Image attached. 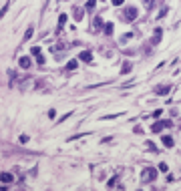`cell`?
Segmentation results:
<instances>
[{
	"label": "cell",
	"instance_id": "obj_1",
	"mask_svg": "<svg viewBox=\"0 0 181 191\" xmlns=\"http://www.w3.org/2000/svg\"><path fill=\"white\" fill-rule=\"evenodd\" d=\"M155 177H157V169H155V167H147V169L141 171V181H143V183L155 181Z\"/></svg>",
	"mask_w": 181,
	"mask_h": 191
},
{
	"label": "cell",
	"instance_id": "obj_2",
	"mask_svg": "<svg viewBox=\"0 0 181 191\" xmlns=\"http://www.w3.org/2000/svg\"><path fill=\"white\" fill-rule=\"evenodd\" d=\"M171 121H169V119H165V121H157V123H153L151 125V131H153V133H161V131L163 129H171Z\"/></svg>",
	"mask_w": 181,
	"mask_h": 191
},
{
	"label": "cell",
	"instance_id": "obj_3",
	"mask_svg": "<svg viewBox=\"0 0 181 191\" xmlns=\"http://www.w3.org/2000/svg\"><path fill=\"white\" fill-rule=\"evenodd\" d=\"M123 16H125L127 22H133V20L137 18V8H135V6H127V8L123 10Z\"/></svg>",
	"mask_w": 181,
	"mask_h": 191
},
{
	"label": "cell",
	"instance_id": "obj_4",
	"mask_svg": "<svg viewBox=\"0 0 181 191\" xmlns=\"http://www.w3.org/2000/svg\"><path fill=\"white\" fill-rule=\"evenodd\" d=\"M153 91L157 93V95H167V93L171 91V85H159V86H155Z\"/></svg>",
	"mask_w": 181,
	"mask_h": 191
},
{
	"label": "cell",
	"instance_id": "obj_5",
	"mask_svg": "<svg viewBox=\"0 0 181 191\" xmlns=\"http://www.w3.org/2000/svg\"><path fill=\"white\" fill-rule=\"evenodd\" d=\"M101 28H103V18H101V16H95V20H93V32H99Z\"/></svg>",
	"mask_w": 181,
	"mask_h": 191
},
{
	"label": "cell",
	"instance_id": "obj_6",
	"mask_svg": "<svg viewBox=\"0 0 181 191\" xmlns=\"http://www.w3.org/2000/svg\"><path fill=\"white\" fill-rule=\"evenodd\" d=\"M79 58L85 61V62H90V61H93V53H90V50H83V53L79 54Z\"/></svg>",
	"mask_w": 181,
	"mask_h": 191
},
{
	"label": "cell",
	"instance_id": "obj_7",
	"mask_svg": "<svg viewBox=\"0 0 181 191\" xmlns=\"http://www.w3.org/2000/svg\"><path fill=\"white\" fill-rule=\"evenodd\" d=\"M18 67L20 68H28L30 67V58L28 57H20L18 58Z\"/></svg>",
	"mask_w": 181,
	"mask_h": 191
},
{
	"label": "cell",
	"instance_id": "obj_8",
	"mask_svg": "<svg viewBox=\"0 0 181 191\" xmlns=\"http://www.w3.org/2000/svg\"><path fill=\"white\" fill-rule=\"evenodd\" d=\"M161 36H163V30H161V28H155V36L151 38V44H159Z\"/></svg>",
	"mask_w": 181,
	"mask_h": 191
},
{
	"label": "cell",
	"instance_id": "obj_9",
	"mask_svg": "<svg viewBox=\"0 0 181 191\" xmlns=\"http://www.w3.org/2000/svg\"><path fill=\"white\" fill-rule=\"evenodd\" d=\"M131 71H133V62L125 61L123 62V68H121V75H127V72H131Z\"/></svg>",
	"mask_w": 181,
	"mask_h": 191
},
{
	"label": "cell",
	"instance_id": "obj_10",
	"mask_svg": "<svg viewBox=\"0 0 181 191\" xmlns=\"http://www.w3.org/2000/svg\"><path fill=\"white\" fill-rule=\"evenodd\" d=\"M103 32H105L107 36H111V34H113V22H107L105 26H103Z\"/></svg>",
	"mask_w": 181,
	"mask_h": 191
},
{
	"label": "cell",
	"instance_id": "obj_11",
	"mask_svg": "<svg viewBox=\"0 0 181 191\" xmlns=\"http://www.w3.org/2000/svg\"><path fill=\"white\" fill-rule=\"evenodd\" d=\"M0 179H2V183H10L14 177H12V173H2V175H0Z\"/></svg>",
	"mask_w": 181,
	"mask_h": 191
},
{
	"label": "cell",
	"instance_id": "obj_12",
	"mask_svg": "<svg viewBox=\"0 0 181 191\" xmlns=\"http://www.w3.org/2000/svg\"><path fill=\"white\" fill-rule=\"evenodd\" d=\"M161 141H163V145H165V147H173V139L169 137V135H163Z\"/></svg>",
	"mask_w": 181,
	"mask_h": 191
},
{
	"label": "cell",
	"instance_id": "obj_13",
	"mask_svg": "<svg viewBox=\"0 0 181 191\" xmlns=\"http://www.w3.org/2000/svg\"><path fill=\"white\" fill-rule=\"evenodd\" d=\"M117 185H119V177L115 175V177H111V179H109V183H107V187H117Z\"/></svg>",
	"mask_w": 181,
	"mask_h": 191
},
{
	"label": "cell",
	"instance_id": "obj_14",
	"mask_svg": "<svg viewBox=\"0 0 181 191\" xmlns=\"http://www.w3.org/2000/svg\"><path fill=\"white\" fill-rule=\"evenodd\" d=\"M133 36H135V32H127V34H123V36H121V42H127V40H131Z\"/></svg>",
	"mask_w": 181,
	"mask_h": 191
},
{
	"label": "cell",
	"instance_id": "obj_15",
	"mask_svg": "<svg viewBox=\"0 0 181 191\" xmlns=\"http://www.w3.org/2000/svg\"><path fill=\"white\" fill-rule=\"evenodd\" d=\"M75 20H83V8H75Z\"/></svg>",
	"mask_w": 181,
	"mask_h": 191
},
{
	"label": "cell",
	"instance_id": "obj_16",
	"mask_svg": "<svg viewBox=\"0 0 181 191\" xmlns=\"http://www.w3.org/2000/svg\"><path fill=\"white\" fill-rule=\"evenodd\" d=\"M67 68H68V71H75V68H76V61H75V58L67 62Z\"/></svg>",
	"mask_w": 181,
	"mask_h": 191
},
{
	"label": "cell",
	"instance_id": "obj_17",
	"mask_svg": "<svg viewBox=\"0 0 181 191\" xmlns=\"http://www.w3.org/2000/svg\"><path fill=\"white\" fill-rule=\"evenodd\" d=\"M65 22H67V14H61L58 16V26H65Z\"/></svg>",
	"mask_w": 181,
	"mask_h": 191
},
{
	"label": "cell",
	"instance_id": "obj_18",
	"mask_svg": "<svg viewBox=\"0 0 181 191\" xmlns=\"http://www.w3.org/2000/svg\"><path fill=\"white\" fill-rule=\"evenodd\" d=\"M95 4H97V0H89V2H87V10H93Z\"/></svg>",
	"mask_w": 181,
	"mask_h": 191
},
{
	"label": "cell",
	"instance_id": "obj_19",
	"mask_svg": "<svg viewBox=\"0 0 181 191\" xmlns=\"http://www.w3.org/2000/svg\"><path fill=\"white\" fill-rule=\"evenodd\" d=\"M32 32H34V30H32V26H30V28L26 30V34H24V40H30V36H32Z\"/></svg>",
	"mask_w": 181,
	"mask_h": 191
},
{
	"label": "cell",
	"instance_id": "obj_20",
	"mask_svg": "<svg viewBox=\"0 0 181 191\" xmlns=\"http://www.w3.org/2000/svg\"><path fill=\"white\" fill-rule=\"evenodd\" d=\"M153 2H155V0H143V4H145V8H151V6H153Z\"/></svg>",
	"mask_w": 181,
	"mask_h": 191
},
{
	"label": "cell",
	"instance_id": "obj_21",
	"mask_svg": "<svg viewBox=\"0 0 181 191\" xmlns=\"http://www.w3.org/2000/svg\"><path fill=\"white\" fill-rule=\"evenodd\" d=\"M36 64H44V57H42V54H38V57H36Z\"/></svg>",
	"mask_w": 181,
	"mask_h": 191
},
{
	"label": "cell",
	"instance_id": "obj_22",
	"mask_svg": "<svg viewBox=\"0 0 181 191\" xmlns=\"http://www.w3.org/2000/svg\"><path fill=\"white\" fill-rule=\"evenodd\" d=\"M167 14V6H163V8H161V12H159V16H157V18H163V16H165Z\"/></svg>",
	"mask_w": 181,
	"mask_h": 191
},
{
	"label": "cell",
	"instance_id": "obj_23",
	"mask_svg": "<svg viewBox=\"0 0 181 191\" xmlns=\"http://www.w3.org/2000/svg\"><path fill=\"white\" fill-rule=\"evenodd\" d=\"M145 145H147V149H151V151H157V147H155V145H153L151 141H147V143H145Z\"/></svg>",
	"mask_w": 181,
	"mask_h": 191
},
{
	"label": "cell",
	"instance_id": "obj_24",
	"mask_svg": "<svg viewBox=\"0 0 181 191\" xmlns=\"http://www.w3.org/2000/svg\"><path fill=\"white\" fill-rule=\"evenodd\" d=\"M161 113H163V111H161V109H157L155 113H153V119H159V117H161Z\"/></svg>",
	"mask_w": 181,
	"mask_h": 191
},
{
	"label": "cell",
	"instance_id": "obj_25",
	"mask_svg": "<svg viewBox=\"0 0 181 191\" xmlns=\"http://www.w3.org/2000/svg\"><path fill=\"white\" fill-rule=\"evenodd\" d=\"M30 50H32V54H34V57H38V54H40V48H38V46H34V48H30Z\"/></svg>",
	"mask_w": 181,
	"mask_h": 191
},
{
	"label": "cell",
	"instance_id": "obj_26",
	"mask_svg": "<svg viewBox=\"0 0 181 191\" xmlns=\"http://www.w3.org/2000/svg\"><path fill=\"white\" fill-rule=\"evenodd\" d=\"M20 143H28V135H20Z\"/></svg>",
	"mask_w": 181,
	"mask_h": 191
},
{
	"label": "cell",
	"instance_id": "obj_27",
	"mask_svg": "<svg viewBox=\"0 0 181 191\" xmlns=\"http://www.w3.org/2000/svg\"><path fill=\"white\" fill-rule=\"evenodd\" d=\"M111 2H113V6H121L125 0H111Z\"/></svg>",
	"mask_w": 181,
	"mask_h": 191
},
{
	"label": "cell",
	"instance_id": "obj_28",
	"mask_svg": "<svg viewBox=\"0 0 181 191\" xmlns=\"http://www.w3.org/2000/svg\"><path fill=\"white\" fill-rule=\"evenodd\" d=\"M54 115H57V111H54V109L48 111V117H50V119H54Z\"/></svg>",
	"mask_w": 181,
	"mask_h": 191
},
{
	"label": "cell",
	"instance_id": "obj_29",
	"mask_svg": "<svg viewBox=\"0 0 181 191\" xmlns=\"http://www.w3.org/2000/svg\"><path fill=\"white\" fill-rule=\"evenodd\" d=\"M159 171H167V163H161V165H159Z\"/></svg>",
	"mask_w": 181,
	"mask_h": 191
}]
</instances>
